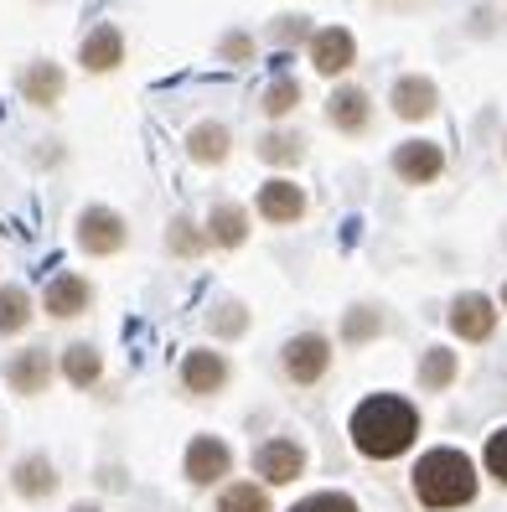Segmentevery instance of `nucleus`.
Here are the masks:
<instances>
[{
    "mask_svg": "<svg viewBox=\"0 0 507 512\" xmlns=\"http://www.w3.org/2000/svg\"><path fill=\"white\" fill-rule=\"evenodd\" d=\"M63 378H68L73 388H94V383L104 378V357H99V347H94V342H73V347L63 352Z\"/></svg>",
    "mask_w": 507,
    "mask_h": 512,
    "instance_id": "nucleus-22",
    "label": "nucleus"
},
{
    "mask_svg": "<svg viewBox=\"0 0 507 512\" xmlns=\"http://www.w3.org/2000/svg\"><path fill=\"white\" fill-rule=\"evenodd\" d=\"M409 487H414V497H420V507H430V512H456V507H466V502L476 497V466H471L466 450L435 445V450H425V456L414 461Z\"/></svg>",
    "mask_w": 507,
    "mask_h": 512,
    "instance_id": "nucleus-2",
    "label": "nucleus"
},
{
    "mask_svg": "<svg viewBox=\"0 0 507 512\" xmlns=\"http://www.w3.org/2000/svg\"><path fill=\"white\" fill-rule=\"evenodd\" d=\"M32 326V295L21 285H0V337H21Z\"/></svg>",
    "mask_w": 507,
    "mask_h": 512,
    "instance_id": "nucleus-24",
    "label": "nucleus"
},
{
    "mask_svg": "<svg viewBox=\"0 0 507 512\" xmlns=\"http://www.w3.org/2000/svg\"><path fill=\"white\" fill-rule=\"evenodd\" d=\"M254 52H259V42H254V32H244V26L223 32V42H218V57H223V63H254Z\"/></svg>",
    "mask_w": 507,
    "mask_h": 512,
    "instance_id": "nucleus-30",
    "label": "nucleus"
},
{
    "mask_svg": "<svg viewBox=\"0 0 507 512\" xmlns=\"http://www.w3.org/2000/svg\"><path fill=\"white\" fill-rule=\"evenodd\" d=\"M254 207H259V218L264 223H301L306 218V192L290 182V176H270V182L259 187V197H254Z\"/></svg>",
    "mask_w": 507,
    "mask_h": 512,
    "instance_id": "nucleus-16",
    "label": "nucleus"
},
{
    "mask_svg": "<svg viewBox=\"0 0 507 512\" xmlns=\"http://www.w3.org/2000/svg\"><path fill=\"white\" fill-rule=\"evenodd\" d=\"M187 156L197 166H223L233 156V130L223 125V119H197V125L187 130Z\"/></svg>",
    "mask_w": 507,
    "mask_h": 512,
    "instance_id": "nucleus-18",
    "label": "nucleus"
},
{
    "mask_svg": "<svg viewBox=\"0 0 507 512\" xmlns=\"http://www.w3.org/2000/svg\"><path fill=\"white\" fill-rule=\"evenodd\" d=\"M244 238H249V213L238 202H218L207 213V244L213 249H244Z\"/></svg>",
    "mask_w": 507,
    "mask_h": 512,
    "instance_id": "nucleus-20",
    "label": "nucleus"
},
{
    "mask_svg": "<svg viewBox=\"0 0 507 512\" xmlns=\"http://www.w3.org/2000/svg\"><path fill=\"white\" fill-rule=\"evenodd\" d=\"M52 383V352L47 347H21L16 357H6V388L21 399H37L47 394Z\"/></svg>",
    "mask_w": 507,
    "mask_h": 512,
    "instance_id": "nucleus-14",
    "label": "nucleus"
},
{
    "mask_svg": "<svg viewBox=\"0 0 507 512\" xmlns=\"http://www.w3.org/2000/svg\"><path fill=\"white\" fill-rule=\"evenodd\" d=\"M347 435L357 445V456L394 461V456H404V450L420 440V409H414L409 399H399V394H373V399H363L352 409Z\"/></svg>",
    "mask_w": 507,
    "mask_h": 512,
    "instance_id": "nucleus-1",
    "label": "nucleus"
},
{
    "mask_svg": "<svg viewBox=\"0 0 507 512\" xmlns=\"http://www.w3.org/2000/svg\"><path fill=\"white\" fill-rule=\"evenodd\" d=\"M166 249L176 259H197L202 249H213V244H207V228H197L192 218H171L166 223Z\"/></svg>",
    "mask_w": 507,
    "mask_h": 512,
    "instance_id": "nucleus-26",
    "label": "nucleus"
},
{
    "mask_svg": "<svg viewBox=\"0 0 507 512\" xmlns=\"http://www.w3.org/2000/svg\"><path fill=\"white\" fill-rule=\"evenodd\" d=\"M445 321H451V331H456L461 342H487L492 331H497V306H492V295L466 290V295H456V300H451Z\"/></svg>",
    "mask_w": 507,
    "mask_h": 512,
    "instance_id": "nucleus-11",
    "label": "nucleus"
},
{
    "mask_svg": "<svg viewBox=\"0 0 507 512\" xmlns=\"http://www.w3.org/2000/svg\"><path fill=\"white\" fill-rule=\"evenodd\" d=\"M16 94L32 104V109H57L68 94V73L63 63H52V57H37V63H26L16 73Z\"/></svg>",
    "mask_w": 507,
    "mask_h": 512,
    "instance_id": "nucleus-10",
    "label": "nucleus"
},
{
    "mask_svg": "<svg viewBox=\"0 0 507 512\" xmlns=\"http://www.w3.org/2000/svg\"><path fill=\"white\" fill-rule=\"evenodd\" d=\"M389 109L404 119V125H425V119H435V109H440V83H435L430 73H404V78H394Z\"/></svg>",
    "mask_w": 507,
    "mask_h": 512,
    "instance_id": "nucleus-5",
    "label": "nucleus"
},
{
    "mask_svg": "<svg viewBox=\"0 0 507 512\" xmlns=\"http://www.w3.org/2000/svg\"><path fill=\"white\" fill-rule=\"evenodd\" d=\"M125 52H130V42H125V32H119L114 21H99V26H88V37L78 42V68L83 73H119L125 68Z\"/></svg>",
    "mask_w": 507,
    "mask_h": 512,
    "instance_id": "nucleus-7",
    "label": "nucleus"
},
{
    "mask_svg": "<svg viewBox=\"0 0 507 512\" xmlns=\"http://www.w3.org/2000/svg\"><path fill=\"white\" fill-rule=\"evenodd\" d=\"M306 52H311V68L321 78H347L352 63H357V37L347 32V26H316Z\"/></svg>",
    "mask_w": 507,
    "mask_h": 512,
    "instance_id": "nucleus-8",
    "label": "nucleus"
},
{
    "mask_svg": "<svg viewBox=\"0 0 507 512\" xmlns=\"http://www.w3.org/2000/svg\"><path fill=\"white\" fill-rule=\"evenodd\" d=\"M383 331V311L378 306H352L347 311V321H342V342L347 347H363V342H373Z\"/></svg>",
    "mask_w": 507,
    "mask_h": 512,
    "instance_id": "nucleus-28",
    "label": "nucleus"
},
{
    "mask_svg": "<svg viewBox=\"0 0 507 512\" xmlns=\"http://www.w3.org/2000/svg\"><path fill=\"white\" fill-rule=\"evenodd\" d=\"M228 378H233L228 357H223V352H213V347H192V352L182 357V388H187V394H197V399L223 394Z\"/></svg>",
    "mask_w": 507,
    "mask_h": 512,
    "instance_id": "nucleus-12",
    "label": "nucleus"
},
{
    "mask_svg": "<svg viewBox=\"0 0 507 512\" xmlns=\"http://www.w3.org/2000/svg\"><path fill=\"white\" fill-rule=\"evenodd\" d=\"M502 306H507V285H502Z\"/></svg>",
    "mask_w": 507,
    "mask_h": 512,
    "instance_id": "nucleus-35",
    "label": "nucleus"
},
{
    "mask_svg": "<svg viewBox=\"0 0 507 512\" xmlns=\"http://www.w3.org/2000/svg\"><path fill=\"white\" fill-rule=\"evenodd\" d=\"M280 368L295 388H311V383L326 378V368H332V342H326L321 331H295L280 347Z\"/></svg>",
    "mask_w": 507,
    "mask_h": 512,
    "instance_id": "nucleus-4",
    "label": "nucleus"
},
{
    "mask_svg": "<svg viewBox=\"0 0 507 512\" xmlns=\"http://www.w3.org/2000/svg\"><path fill=\"white\" fill-rule=\"evenodd\" d=\"M456 373H461V363H456L451 347H430L420 357V388H425V394H445V388L456 383Z\"/></svg>",
    "mask_w": 507,
    "mask_h": 512,
    "instance_id": "nucleus-23",
    "label": "nucleus"
},
{
    "mask_svg": "<svg viewBox=\"0 0 507 512\" xmlns=\"http://www.w3.org/2000/svg\"><path fill=\"white\" fill-rule=\"evenodd\" d=\"M218 512H270V497H264L254 481H238V487H228L218 497Z\"/></svg>",
    "mask_w": 507,
    "mask_h": 512,
    "instance_id": "nucleus-29",
    "label": "nucleus"
},
{
    "mask_svg": "<svg viewBox=\"0 0 507 512\" xmlns=\"http://www.w3.org/2000/svg\"><path fill=\"white\" fill-rule=\"evenodd\" d=\"M389 166H394V176L404 187H430V182L445 176V150L435 140H404V145H394Z\"/></svg>",
    "mask_w": 507,
    "mask_h": 512,
    "instance_id": "nucleus-6",
    "label": "nucleus"
},
{
    "mask_svg": "<svg viewBox=\"0 0 507 512\" xmlns=\"http://www.w3.org/2000/svg\"><path fill=\"white\" fill-rule=\"evenodd\" d=\"M301 156H306V135H301V130L275 125V130L259 135V161H264V166H295Z\"/></svg>",
    "mask_w": 507,
    "mask_h": 512,
    "instance_id": "nucleus-21",
    "label": "nucleus"
},
{
    "mask_svg": "<svg viewBox=\"0 0 507 512\" xmlns=\"http://www.w3.org/2000/svg\"><path fill=\"white\" fill-rule=\"evenodd\" d=\"M316 37V26H311V16H275L270 26H264V42H275V47H306Z\"/></svg>",
    "mask_w": 507,
    "mask_h": 512,
    "instance_id": "nucleus-27",
    "label": "nucleus"
},
{
    "mask_svg": "<svg viewBox=\"0 0 507 512\" xmlns=\"http://www.w3.org/2000/svg\"><path fill=\"white\" fill-rule=\"evenodd\" d=\"M254 471L270 481V487H290V481L306 471V445H301V440H285V435L264 440V445L254 450Z\"/></svg>",
    "mask_w": 507,
    "mask_h": 512,
    "instance_id": "nucleus-13",
    "label": "nucleus"
},
{
    "mask_svg": "<svg viewBox=\"0 0 507 512\" xmlns=\"http://www.w3.org/2000/svg\"><path fill=\"white\" fill-rule=\"evenodd\" d=\"M11 492H16V497H26V502H42V497H52V492H57V466L42 456V450H32V456H21V461L11 466Z\"/></svg>",
    "mask_w": 507,
    "mask_h": 512,
    "instance_id": "nucleus-19",
    "label": "nucleus"
},
{
    "mask_svg": "<svg viewBox=\"0 0 507 512\" xmlns=\"http://www.w3.org/2000/svg\"><path fill=\"white\" fill-rule=\"evenodd\" d=\"M73 238H78V249H83V254L109 259V254L125 249L130 228H125V218H119L114 207H104V202H88L83 213H78V223H73Z\"/></svg>",
    "mask_w": 507,
    "mask_h": 512,
    "instance_id": "nucleus-3",
    "label": "nucleus"
},
{
    "mask_svg": "<svg viewBox=\"0 0 507 512\" xmlns=\"http://www.w3.org/2000/svg\"><path fill=\"white\" fill-rule=\"evenodd\" d=\"M326 125H332L337 135H363L373 125V94L363 83H337L332 99H326Z\"/></svg>",
    "mask_w": 507,
    "mask_h": 512,
    "instance_id": "nucleus-9",
    "label": "nucleus"
},
{
    "mask_svg": "<svg viewBox=\"0 0 507 512\" xmlns=\"http://www.w3.org/2000/svg\"><path fill=\"white\" fill-rule=\"evenodd\" d=\"M290 512H357V502L347 492H311V497L295 502Z\"/></svg>",
    "mask_w": 507,
    "mask_h": 512,
    "instance_id": "nucleus-32",
    "label": "nucleus"
},
{
    "mask_svg": "<svg viewBox=\"0 0 507 512\" xmlns=\"http://www.w3.org/2000/svg\"><path fill=\"white\" fill-rule=\"evenodd\" d=\"M73 512H99V507H94V502H78V507H73Z\"/></svg>",
    "mask_w": 507,
    "mask_h": 512,
    "instance_id": "nucleus-34",
    "label": "nucleus"
},
{
    "mask_svg": "<svg viewBox=\"0 0 507 512\" xmlns=\"http://www.w3.org/2000/svg\"><path fill=\"white\" fill-rule=\"evenodd\" d=\"M482 466H487V476H492V481H502V487H507V425L487 435V450H482Z\"/></svg>",
    "mask_w": 507,
    "mask_h": 512,
    "instance_id": "nucleus-31",
    "label": "nucleus"
},
{
    "mask_svg": "<svg viewBox=\"0 0 507 512\" xmlns=\"http://www.w3.org/2000/svg\"><path fill=\"white\" fill-rule=\"evenodd\" d=\"M244 326H249V311L238 306V300H228V306L213 311V331H218V337H244Z\"/></svg>",
    "mask_w": 507,
    "mask_h": 512,
    "instance_id": "nucleus-33",
    "label": "nucleus"
},
{
    "mask_svg": "<svg viewBox=\"0 0 507 512\" xmlns=\"http://www.w3.org/2000/svg\"><path fill=\"white\" fill-rule=\"evenodd\" d=\"M502 150H507V140H502Z\"/></svg>",
    "mask_w": 507,
    "mask_h": 512,
    "instance_id": "nucleus-36",
    "label": "nucleus"
},
{
    "mask_svg": "<svg viewBox=\"0 0 507 512\" xmlns=\"http://www.w3.org/2000/svg\"><path fill=\"white\" fill-rule=\"evenodd\" d=\"M233 471V450H228V440H218V435H197L192 445H187V481L192 487H213V481H223Z\"/></svg>",
    "mask_w": 507,
    "mask_h": 512,
    "instance_id": "nucleus-17",
    "label": "nucleus"
},
{
    "mask_svg": "<svg viewBox=\"0 0 507 512\" xmlns=\"http://www.w3.org/2000/svg\"><path fill=\"white\" fill-rule=\"evenodd\" d=\"M88 306H94V285H88L83 275H73V269L52 275L47 290H42V311H47L52 321H73V316H83Z\"/></svg>",
    "mask_w": 507,
    "mask_h": 512,
    "instance_id": "nucleus-15",
    "label": "nucleus"
},
{
    "mask_svg": "<svg viewBox=\"0 0 507 512\" xmlns=\"http://www.w3.org/2000/svg\"><path fill=\"white\" fill-rule=\"evenodd\" d=\"M301 99H306V88L295 83V78H270V88H264V99H259V109H264V119H285V114H295L301 109Z\"/></svg>",
    "mask_w": 507,
    "mask_h": 512,
    "instance_id": "nucleus-25",
    "label": "nucleus"
}]
</instances>
